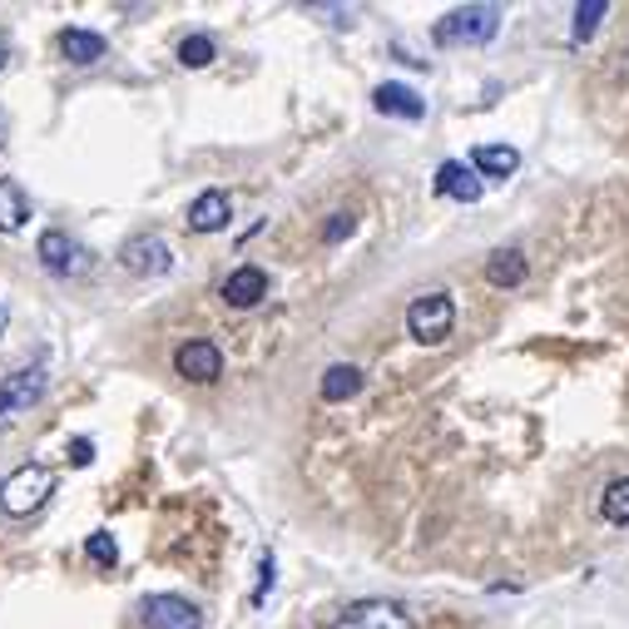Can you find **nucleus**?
I'll list each match as a JSON object with an SVG mask.
<instances>
[{"instance_id": "obj_1", "label": "nucleus", "mask_w": 629, "mask_h": 629, "mask_svg": "<svg viewBox=\"0 0 629 629\" xmlns=\"http://www.w3.org/2000/svg\"><path fill=\"white\" fill-rule=\"evenodd\" d=\"M50 496H55V476L40 461H25V466H15L11 476L0 480V511L5 515H35Z\"/></svg>"}, {"instance_id": "obj_2", "label": "nucleus", "mask_w": 629, "mask_h": 629, "mask_svg": "<svg viewBox=\"0 0 629 629\" xmlns=\"http://www.w3.org/2000/svg\"><path fill=\"white\" fill-rule=\"evenodd\" d=\"M501 31V5H456L437 21V45H486Z\"/></svg>"}, {"instance_id": "obj_3", "label": "nucleus", "mask_w": 629, "mask_h": 629, "mask_svg": "<svg viewBox=\"0 0 629 629\" xmlns=\"http://www.w3.org/2000/svg\"><path fill=\"white\" fill-rule=\"evenodd\" d=\"M451 328H456V302H451V293H422V298L406 308V332H412L422 347L447 342Z\"/></svg>"}, {"instance_id": "obj_4", "label": "nucleus", "mask_w": 629, "mask_h": 629, "mask_svg": "<svg viewBox=\"0 0 629 629\" xmlns=\"http://www.w3.org/2000/svg\"><path fill=\"white\" fill-rule=\"evenodd\" d=\"M45 392H50V367L45 363H31V367H21V372L5 377V382H0V431L11 427L21 412L40 406Z\"/></svg>"}, {"instance_id": "obj_5", "label": "nucleus", "mask_w": 629, "mask_h": 629, "mask_svg": "<svg viewBox=\"0 0 629 629\" xmlns=\"http://www.w3.org/2000/svg\"><path fill=\"white\" fill-rule=\"evenodd\" d=\"M328 629H416L412 609L396 605V600H357L347 605Z\"/></svg>"}, {"instance_id": "obj_6", "label": "nucleus", "mask_w": 629, "mask_h": 629, "mask_svg": "<svg viewBox=\"0 0 629 629\" xmlns=\"http://www.w3.org/2000/svg\"><path fill=\"white\" fill-rule=\"evenodd\" d=\"M119 263L134 277H164L174 268V248H169V238H159V234H134L119 248Z\"/></svg>"}, {"instance_id": "obj_7", "label": "nucleus", "mask_w": 629, "mask_h": 629, "mask_svg": "<svg viewBox=\"0 0 629 629\" xmlns=\"http://www.w3.org/2000/svg\"><path fill=\"white\" fill-rule=\"evenodd\" d=\"M139 615H144V629H203L199 605L183 595H150Z\"/></svg>"}, {"instance_id": "obj_8", "label": "nucleus", "mask_w": 629, "mask_h": 629, "mask_svg": "<svg viewBox=\"0 0 629 629\" xmlns=\"http://www.w3.org/2000/svg\"><path fill=\"white\" fill-rule=\"evenodd\" d=\"M40 263L50 268L55 277H80L90 268V253L80 248V238H70L64 228H50V234L40 238Z\"/></svg>"}, {"instance_id": "obj_9", "label": "nucleus", "mask_w": 629, "mask_h": 629, "mask_svg": "<svg viewBox=\"0 0 629 629\" xmlns=\"http://www.w3.org/2000/svg\"><path fill=\"white\" fill-rule=\"evenodd\" d=\"M174 367H179V377H189V382H214L218 372H224V353H218L209 337H189L174 353Z\"/></svg>"}, {"instance_id": "obj_10", "label": "nucleus", "mask_w": 629, "mask_h": 629, "mask_svg": "<svg viewBox=\"0 0 629 629\" xmlns=\"http://www.w3.org/2000/svg\"><path fill=\"white\" fill-rule=\"evenodd\" d=\"M268 298V273L263 268H253V263H244V268H234V273L224 277V302L228 308H258V302Z\"/></svg>"}, {"instance_id": "obj_11", "label": "nucleus", "mask_w": 629, "mask_h": 629, "mask_svg": "<svg viewBox=\"0 0 629 629\" xmlns=\"http://www.w3.org/2000/svg\"><path fill=\"white\" fill-rule=\"evenodd\" d=\"M372 109L377 115H387V119H422L427 115V99L416 95V90H406V85H396V80H387V85H377L372 90Z\"/></svg>"}, {"instance_id": "obj_12", "label": "nucleus", "mask_w": 629, "mask_h": 629, "mask_svg": "<svg viewBox=\"0 0 629 629\" xmlns=\"http://www.w3.org/2000/svg\"><path fill=\"white\" fill-rule=\"evenodd\" d=\"M228 214H234V209H228V193L224 189H203L199 199L189 203V228L193 234H218V228H228Z\"/></svg>"}, {"instance_id": "obj_13", "label": "nucleus", "mask_w": 629, "mask_h": 629, "mask_svg": "<svg viewBox=\"0 0 629 629\" xmlns=\"http://www.w3.org/2000/svg\"><path fill=\"white\" fill-rule=\"evenodd\" d=\"M437 193H447V199H456V203H476L480 199V174L471 169V164L447 159L437 169Z\"/></svg>"}, {"instance_id": "obj_14", "label": "nucleus", "mask_w": 629, "mask_h": 629, "mask_svg": "<svg viewBox=\"0 0 629 629\" xmlns=\"http://www.w3.org/2000/svg\"><path fill=\"white\" fill-rule=\"evenodd\" d=\"M55 45H60V55L70 64H95L99 55H105V35L85 31V25H64V31L55 35Z\"/></svg>"}, {"instance_id": "obj_15", "label": "nucleus", "mask_w": 629, "mask_h": 629, "mask_svg": "<svg viewBox=\"0 0 629 629\" xmlns=\"http://www.w3.org/2000/svg\"><path fill=\"white\" fill-rule=\"evenodd\" d=\"M471 169L486 174V179H511V174L521 169V154H515L511 144H480V150L471 154Z\"/></svg>"}, {"instance_id": "obj_16", "label": "nucleus", "mask_w": 629, "mask_h": 629, "mask_svg": "<svg viewBox=\"0 0 629 629\" xmlns=\"http://www.w3.org/2000/svg\"><path fill=\"white\" fill-rule=\"evenodd\" d=\"M486 283H491V288H521L525 283V253L521 248H501V253L486 258Z\"/></svg>"}, {"instance_id": "obj_17", "label": "nucleus", "mask_w": 629, "mask_h": 629, "mask_svg": "<svg viewBox=\"0 0 629 629\" xmlns=\"http://www.w3.org/2000/svg\"><path fill=\"white\" fill-rule=\"evenodd\" d=\"M31 218V193L15 179H0V234H15Z\"/></svg>"}, {"instance_id": "obj_18", "label": "nucleus", "mask_w": 629, "mask_h": 629, "mask_svg": "<svg viewBox=\"0 0 629 629\" xmlns=\"http://www.w3.org/2000/svg\"><path fill=\"white\" fill-rule=\"evenodd\" d=\"M318 392H322V402H353V396L363 392V372H357L353 363H337L322 372Z\"/></svg>"}, {"instance_id": "obj_19", "label": "nucleus", "mask_w": 629, "mask_h": 629, "mask_svg": "<svg viewBox=\"0 0 629 629\" xmlns=\"http://www.w3.org/2000/svg\"><path fill=\"white\" fill-rule=\"evenodd\" d=\"M600 515H605L609 525H629V476H615L605 486V496H600Z\"/></svg>"}, {"instance_id": "obj_20", "label": "nucleus", "mask_w": 629, "mask_h": 629, "mask_svg": "<svg viewBox=\"0 0 629 629\" xmlns=\"http://www.w3.org/2000/svg\"><path fill=\"white\" fill-rule=\"evenodd\" d=\"M179 60L189 64V70H203V64L214 60V40H209V35H183V40H179Z\"/></svg>"}, {"instance_id": "obj_21", "label": "nucleus", "mask_w": 629, "mask_h": 629, "mask_svg": "<svg viewBox=\"0 0 629 629\" xmlns=\"http://www.w3.org/2000/svg\"><path fill=\"white\" fill-rule=\"evenodd\" d=\"M609 15L605 0H585V5H575V40H585V35H595V25Z\"/></svg>"}, {"instance_id": "obj_22", "label": "nucleus", "mask_w": 629, "mask_h": 629, "mask_svg": "<svg viewBox=\"0 0 629 629\" xmlns=\"http://www.w3.org/2000/svg\"><path fill=\"white\" fill-rule=\"evenodd\" d=\"M85 550H90V560H95V566H115V560H119V550H115V535H105V531H95V535H90V541H85Z\"/></svg>"}, {"instance_id": "obj_23", "label": "nucleus", "mask_w": 629, "mask_h": 629, "mask_svg": "<svg viewBox=\"0 0 629 629\" xmlns=\"http://www.w3.org/2000/svg\"><path fill=\"white\" fill-rule=\"evenodd\" d=\"M357 228V218L353 214H332V224H328V244H342V238Z\"/></svg>"}, {"instance_id": "obj_24", "label": "nucleus", "mask_w": 629, "mask_h": 629, "mask_svg": "<svg viewBox=\"0 0 629 629\" xmlns=\"http://www.w3.org/2000/svg\"><path fill=\"white\" fill-rule=\"evenodd\" d=\"M90 461H95V441L75 437V441H70V466H90Z\"/></svg>"}, {"instance_id": "obj_25", "label": "nucleus", "mask_w": 629, "mask_h": 629, "mask_svg": "<svg viewBox=\"0 0 629 629\" xmlns=\"http://www.w3.org/2000/svg\"><path fill=\"white\" fill-rule=\"evenodd\" d=\"M5 64H11V40L0 35V70H5Z\"/></svg>"}, {"instance_id": "obj_26", "label": "nucleus", "mask_w": 629, "mask_h": 629, "mask_svg": "<svg viewBox=\"0 0 629 629\" xmlns=\"http://www.w3.org/2000/svg\"><path fill=\"white\" fill-rule=\"evenodd\" d=\"M5 322H11V308H5V302H0V332H5Z\"/></svg>"}, {"instance_id": "obj_27", "label": "nucleus", "mask_w": 629, "mask_h": 629, "mask_svg": "<svg viewBox=\"0 0 629 629\" xmlns=\"http://www.w3.org/2000/svg\"><path fill=\"white\" fill-rule=\"evenodd\" d=\"M5 134H11V124H5V115H0V144H5Z\"/></svg>"}]
</instances>
